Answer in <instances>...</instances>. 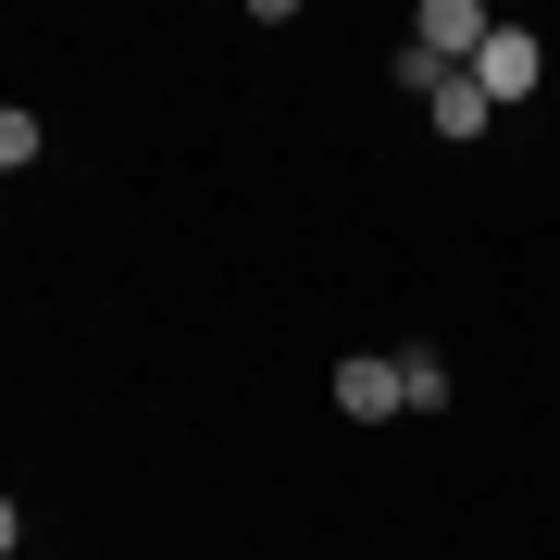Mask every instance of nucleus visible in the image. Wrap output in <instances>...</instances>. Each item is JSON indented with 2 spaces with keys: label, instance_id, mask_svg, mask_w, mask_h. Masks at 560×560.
<instances>
[{
  "label": "nucleus",
  "instance_id": "f257e3e1",
  "mask_svg": "<svg viewBox=\"0 0 560 560\" xmlns=\"http://www.w3.org/2000/svg\"><path fill=\"white\" fill-rule=\"evenodd\" d=\"M486 38H499V13H486V0H423V13H411V50L448 62V75H474Z\"/></svg>",
  "mask_w": 560,
  "mask_h": 560
},
{
  "label": "nucleus",
  "instance_id": "f03ea898",
  "mask_svg": "<svg viewBox=\"0 0 560 560\" xmlns=\"http://www.w3.org/2000/svg\"><path fill=\"white\" fill-rule=\"evenodd\" d=\"M536 75H548V50L536 38H523V25H499V38H486V62H474V88H486V101H536Z\"/></svg>",
  "mask_w": 560,
  "mask_h": 560
},
{
  "label": "nucleus",
  "instance_id": "7ed1b4c3",
  "mask_svg": "<svg viewBox=\"0 0 560 560\" xmlns=\"http://www.w3.org/2000/svg\"><path fill=\"white\" fill-rule=\"evenodd\" d=\"M337 411H349V423H386V411H411V399H399V361H386V349L337 361Z\"/></svg>",
  "mask_w": 560,
  "mask_h": 560
},
{
  "label": "nucleus",
  "instance_id": "20e7f679",
  "mask_svg": "<svg viewBox=\"0 0 560 560\" xmlns=\"http://www.w3.org/2000/svg\"><path fill=\"white\" fill-rule=\"evenodd\" d=\"M423 113H436V138H486V125H499V101H486L474 75H436V88H423Z\"/></svg>",
  "mask_w": 560,
  "mask_h": 560
},
{
  "label": "nucleus",
  "instance_id": "39448f33",
  "mask_svg": "<svg viewBox=\"0 0 560 560\" xmlns=\"http://www.w3.org/2000/svg\"><path fill=\"white\" fill-rule=\"evenodd\" d=\"M399 399L411 411H448V361L436 349H399Z\"/></svg>",
  "mask_w": 560,
  "mask_h": 560
}]
</instances>
